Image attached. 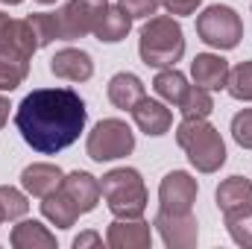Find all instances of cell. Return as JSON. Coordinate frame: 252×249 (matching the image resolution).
<instances>
[{
  "label": "cell",
  "instance_id": "29",
  "mask_svg": "<svg viewBox=\"0 0 252 249\" xmlns=\"http://www.w3.org/2000/svg\"><path fill=\"white\" fill-rule=\"evenodd\" d=\"M232 138L244 150H252V109H244L232 118Z\"/></svg>",
  "mask_w": 252,
  "mask_h": 249
},
{
  "label": "cell",
  "instance_id": "20",
  "mask_svg": "<svg viewBox=\"0 0 252 249\" xmlns=\"http://www.w3.org/2000/svg\"><path fill=\"white\" fill-rule=\"evenodd\" d=\"M41 214H44L56 229H70V226L79 220V208H76V202L62 190V185L41 199Z\"/></svg>",
  "mask_w": 252,
  "mask_h": 249
},
{
  "label": "cell",
  "instance_id": "12",
  "mask_svg": "<svg viewBox=\"0 0 252 249\" xmlns=\"http://www.w3.org/2000/svg\"><path fill=\"white\" fill-rule=\"evenodd\" d=\"M106 244L112 249H150L153 247V232L150 223H144L141 217L135 220H115L106 232Z\"/></svg>",
  "mask_w": 252,
  "mask_h": 249
},
{
  "label": "cell",
  "instance_id": "26",
  "mask_svg": "<svg viewBox=\"0 0 252 249\" xmlns=\"http://www.w3.org/2000/svg\"><path fill=\"white\" fill-rule=\"evenodd\" d=\"M27 76H30V62L27 59L0 56V91H15Z\"/></svg>",
  "mask_w": 252,
  "mask_h": 249
},
{
  "label": "cell",
  "instance_id": "8",
  "mask_svg": "<svg viewBox=\"0 0 252 249\" xmlns=\"http://www.w3.org/2000/svg\"><path fill=\"white\" fill-rule=\"evenodd\" d=\"M153 226L158 229L164 247L170 249H190L199 241V226H196L193 211H164V208H158Z\"/></svg>",
  "mask_w": 252,
  "mask_h": 249
},
{
  "label": "cell",
  "instance_id": "17",
  "mask_svg": "<svg viewBox=\"0 0 252 249\" xmlns=\"http://www.w3.org/2000/svg\"><path fill=\"white\" fill-rule=\"evenodd\" d=\"M129 30H132V15L126 12L121 3H118V6H109V3H106V9L100 12L97 27H94L91 35H97V41L118 44V41H124L126 35H129Z\"/></svg>",
  "mask_w": 252,
  "mask_h": 249
},
{
  "label": "cell",
  "instance_id": "4",
  "mask_svg": "<svg viewBox=\"0 0 252 249\" xmlns=\"http://www.w3.org/2000/svg\"><path fill=\"white\" fill-rule=\"evenodd\" d=\"M100 196L106 199L109 211L121 220H135L147 211V187L135 167H115L103 176Z\"/></svg>",
  "mask_w": 252,
  "mask_h": 249
},
{
  "label": "cell",
  "instance_id": "25",
  "mask_svg": "<svg viewBox=\"0 0 252 249\" xmlns=\"http://www.w3.org/2000/svg\"><path fill=\"white\" fill-rule=\"evenodd\" d=\"M27 21H30V27H32V32H35V38H38V47H47V44H53V41L62 38L56 12H35V15H30Z\"/></svg>",
  "mask_w": 252,
  "mask_h": 249
},
{
  "label": "cell",
  "instance_id": "10",
  "mask_svg": "<svg viewBox=\"0 0 252 249\" xmlns=\"http://www.w3.org/2000/svg\"><path fill=\"white\" fill-rule=\"evenodd\" d=\"M196 179L185 170H170L158 185V208L164 211H190L196 202Z\"/></svg>",
  "mask_w": 252,
  "mask_h": 249
},
{
  "label": "cell",
  "instance_id": "5",
  "mask_svg": "<svg viewBox=\"0 0 252 249\" xmlns=\"http://www.w3.org/2000/svg\"><path fill=\"white\" fill-rule=\"evenodd\" d=\"M196 35L217 50H235L244 38V21L232 6H208L202 15H196Z\"/></svg>",
  "mask_w": 252,
  "mask_h": 249
},
{
  "label": "cell",
  "instance_id": "1",
  "mask_svg": "<svg viewBox=\"0 0 252 249\" xmlns=\"http://www.w3.org/2000/svg\"><path fill=\"white\" fill-rule=\"evenodd\" d=\"M85 121L88 109L73 88H35L15 112L21 138L41 156H56L76 144Z\"/></svg>",
  "mask_w": 252,
  "mask_h": 249
},
{
  "label": "cell",
  "instance_id": "16",
  "mask_svg": "<svg viewBox=\"0 0 252 249\" xmlns=\"http://www.w3.org/2000/svg\"><path fill=\"white\" fill-rule=\"evenodd\" d=\"M62 190L76 202L79 214L94 211L97 202H100V182H97L91 173H85V170H73V173H67V176L62 179Z\"/></svg>",
  "mask_w": 252,
  "mask_h": 249
},
{
  "label": "cell",
  "instance_id": "15",
  "mask_svg": "<svg viewBox=\"0 0 252 249\" xmlns=\"http://www.w3.org/2000/svg\"><path fill=\"white\" fill-rule=\"evenodd\" d=\"M229 62L217 53H199L193 64H190V76H193V85L205 88V91H223L226 88V79H229Z\"/></svg>",
  "mask_w": 252,
  "mask_h": 249
},
{
  "label": "cell",
  "instance_id": "27",
  "mask_svg": "<svg viewBox=\"0 0 252 249\" xmlns=\"http://www.w3.org/2000/svg\"><path fill=\"white\" fill-rule=\"evenodd\" d=\"M0 202H3L6 220H21V217L30 211L27 193H24V190H18V187H12V185H0Z\"/></svg>",
  "mask_w": 252,
  "mask_h": 249
},
{
  "label": "cell",
  "instance_id": "32",
  "mask_svg": "<svg viewBox=\"0 0 252 249\" xmlns=\"http://www.w3.org/2000/svg\"><path fill=\"white\" fill-rule=\"evenodd\" d=\"M88 247H103V238L97 232H82L73 238V249H88Z\"/></svg>",
  "mask_w": 252,
  "mask_h": 249
},
{
  "label": "cell",
  "instance_id": "22",
  "mask_svg": "<svg viewBox=\"0 0 252 249\" xmlns=\"http://www.w3.org/2000/svg\"><path fill=\"white\" fill-rule=\"evenodd\" d=\"M153 88H156V94L164 103L179 106V100L185 97V91H188L190 85H188V79H185V73H179L176 67H161L156 73V79H153Z\"/></svg>",
  "mask_w": 252,
  "mask_h": 249
},
{
  "label": "cell",
  "instance_id": "18",
  "mask_svg": "<svg viewBox=\"0 0 252 249\" xmlns=\"http://www.w3.org/2000/svg\"><path fill=\"white\" fill-rule=\"evenodd\" d=\"M64 173L56 167V164H44V161H38V164H30V167H24V173H21V185L24 190L30 193V196H38V199H44L47 193H53L56 187L62 185Z\"/></svg>",
  "mask_w": 252,
  "mask_h": 249
},
{
  "label": "cell",
  "instance_id": "6",
  "mask_svg": "<svg viewBox=\"0 0 252 249\" xmlns=\"http://www.w3.org/2000/svg\"><path fill=\"white\" fill-rule=\"evenodd\" d=\"M135 150V135L132 129L118 121V118H106L88 132L85 141V153L94 161H115V158H126Z\"/></svg>",
  "mask_w": 252,
  "mask_h": 249
},
{
  "label": "cell",
  "instance_id": "3",
  "mask_svg": "<svg viewBox=\"0 0 252 249\" xmlns=\"http://www.w3.org/2000/svg\"><path fill=\"white\" fill-rule=\"evenodd\" d=\"M176 144L199 173H217L226 164V144L208 118H185L176 126Z\"/></svg>",
  "mask_w": 252,
  "mask_h": 249
},
{
  "label": "cell",
  "instance_id": "33",
  "mask_svg": "<svg viewBox=\"0 0 252 249\" xmlns=\"http://www.w3.org/2000/svg\"><path fill=\"white\" fill-rule=\"evenodd\" d=\"M9 109H12V106H9V100L0 94V129L6 126V121H9Z\"/></svg>",
  "mask_w": 252,
  "mask_h": 249
},
{
  "label": "cell",
  "instance_id": "31",
  "mask_svg": "<svg viewBox=\"0 0 252 249\" xmlns=\"http://www.w3.org/2000/svg\"><path fill=\"white\" fill-rule=\"evenodd\" d=\"M170 15H193L202 0H161Z\"/></svg>",
  "mask_w": 252,
  "mask_h": 249
},
{
  "label": "cell",
  "instance_id": "11",
  "mask_svg": "<svg viewBox=\"0 0 252 249\" xmlns=\"http://www.w3.org/2000/svg\"><path fill=\"white\" fill-rule=\"evenodd\" d=\"M214 202L223 211V217H229V214H247V211H252V182L247 176H229L226 182L217 185Z\"/></svg>",
  "mask_w": 252,
  "mask_h": 249
},
{
  "label": "cell",
  "instance_id": "34",
  "mask_svg": "<svg viewBox=\"0 0 252 249\" xmlns=\"http://www.w3.org/2000/svg\"><path fill=\"white\" fill-rule=\"evenodd\" d=\"M0 3H6V6H18V3H24V0H0Z\"/></svg>",
  "mask_w": 252,
  "mask_h": 249
},
{
  "label": "cell",
  "instance_id": "36",
  "mask_svg": "<svg viewBox=\"0 0 252 249\" xmlns=\"http://www.w3.org/2000/svg\"><path fill=\"white\" fill-rule=\"evenodd\" d=\"M35 3H41V6H50V3H56V0H35Z\"/></svg>",
  "mask_w": 252,
  "mask_h": 249
},
{
  "label": "cell",
  "instance_id": "19",
  "mask_svg": "<svg viewBox=\"0 0 252 249\" xmlns=\"http://www.w3.org/2000/svg\"><path fill=\"white\" fill-rule=\"evenodd\" d=\"M144 97H147V88H144V82L135 73H126L124 70V73H115L109 79V103L115 109L132 112V106L138 100H144Z\"/></svg>",
  "mask_w": 252,
  "mask_h": 249
},
{
  "label": "cell",
  "instance_id": "28",
  "mask_svg": "<svg viewBox=\"0 0 252 249\" xmlns=\"http://www.w3.org/2000/svg\"><path fill=\"white\" fill-rule=\"evenodd\" d=\"M226 229H229V235H232V241L238 247L252 249V211H247V214H229L226 217Z\"/></svg>",
  "mask_w": 252,
  "mask_h": 249
},
{
  "label": "cell",
  "instance_id": "30",
  "mask_svg": "<svg viewBox=\"0 0 252 249\" xmlns=\"http://www.w3.org/2000/svg\"><path fill=\"white\" fill-rule=\"evenodd\" d=\"M121 6L132 18H153L156 9L161 6V0H121Z\"/></svg>",
  "mask_w": 252,
  "mask_h": 249
},
{
  "label": "cell",
  "instance_id": "9",
  "mask_svg": "<svg viewBox=\"0 0 252 249\" xmlns=\"http://www.w3.org/2000/svg\"><path fill=\"white\" fill-rule=\"evenodd\" d=\"M38 47V38L30 27V21H18V18H9L6 12H0V56H9V59H32Z\"/></svg>",
  "mask_w": 252,
  "mask_h": 249
},
{
  "label": "cell",
  "instance_id": "14",
  "mask_svg": "<svg viewBox=\"0 0 252 249\" xmlns=\"http://www.w3.org/2000/svg\"><path fill=\"white\" fill-rule=\"evenodd\" d=\"M132 121H135V126H138L144 135L158 138V135L170 132V126H173V115H170V109H167L164 103L144 97V100H138V103L132 106Z\"/></svg>",
  "mask_w": 252,
  "mask_h": 249
},
{
  "label": "cell",
  "instance_id": "24",
  "mask_svg": "<svg viewBox=\"0 0 252 249\" xmlns=\"http://www.w3.org/2000/svg\"><path fill=\"white\" fill-rule=\"evenodd\" d=\"M226 91H229V97H235L241 103H252V59L229 70Z\"/></svg>",
  "mask_w": 252,
  "mask_h": 249
},
{
  "label": "cell",
  "instance_id": "7",
  "mask_svg": "<svg viewBox=\"0 0 252 249\" xmlns=\"http://www.w3.org/2000/svg\"><path fill=\"white\" fill-rule=\"evenodd\" d=\"M103 9H106V0H67L56 12L62 41H73V38H82V35L94 32L97 18H100Z\"/></svg>",
  "mask_w": 252,
  "mask_h": 249
},
{
  "label": "cell",
  "instance_id": "23",
  "mask_svg": "<svg viewBox=\"0 0 252 249\" xmlns=\"http://www.w3.org/2000/svg\"><path fill=\"white\" fill-rule=\"evenodd\" d=\"M182 112V118H208L214 112V100H211V91L199 88V85H190L185 91V97L179 100L176 106Z\"/></svg>",
  "mask_w": 252,
  "mask_h": 249
},
{
  "label": "cell",
  "instance_id": "2",
  "mask_svg": "<svg viewBox=\"0 0 252 249\" xmlns=\"http://www.w3.org/2000/svg\"><path fill=\"white\" fill-rule=\"evenodd\" d=\"M138 53L147 67H173L185 56V32L179 21H173L170 15L147 18L138 38Z\"/></svg>",
  "mask_w": 252,
  "mask_h": 249
},
{
  "label": "cell",
  "instance_id": "13",
  "mask_svg": "<svg viewBox=\"0 0 252 249\" xmlns=\"http://www.w3.org/2000/svg\"><path fill=\"white\" fill-rule=\"evenodd\" d=\"M50 73L59 79H67V82H88L94 76V62L85 50L64 47L50 59Z\"/></svg>",
  "mask_w": 252,
  "mask_h": 249
},
{
  "label": "cell",
  "instance_id": "21",
  "mask_svg": "<svg viewBox=\"0 0 252 249\" xmlns=\"http://www.w3.org/2000/svg\"><path fill=\"white\" fill-rule=\"evenodd\" d=\"M12 247L15 249H53L56 247V235L47 232V226H41L38 220H21L12 229Z\"/></svg>",
  "mask_w": 252,
  "mask_h": 249
},
{
  "label": "cell",
  "instance_id": "35",
  "mask_svg": "<svg viewBox=\"0 0 252 249\" xmlns=\"http://www.w3.org/2000/svg\"><path fill=\"white\" fill-rule=\"evenodd\" d=\"M6 223V211H3V202H0V226Z\"/></svg>",
  "mask_w": 252,
  "mask_h": 249
}]
</instances>
